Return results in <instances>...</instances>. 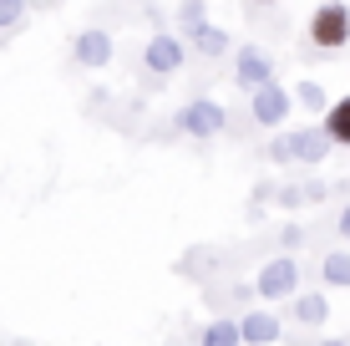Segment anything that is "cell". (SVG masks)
<instances>
[{"instance_id": "obj_11", "label": "cell", "mask_w": 350, "mask_h": 346, "mask_svg": "<svg viewBox=\"0 0 350 346\" xmlns=\"http://www.w3.org/2000/svg\"><path fill=\"white\" fill-rule=\"evenodd\" d=\"M295 316H299V326H325V321H330V301H325V291L295 295Z\"/></svg>"}, {"instance_id": "obj_22", "label": "cell", "mask_w": 350, "mask_h": 346, "mask_svg": "<svg viewBox=\"0 0 350 346\" xmlns=\"http://www.w3.org/2000/svg\"><path fill=\"white\" fill-rule=\"evenodd\" d=\"M264 5H274V0H264Z\"/></svg>"}, {"instance_id": "obj_3", "label": "cell", "mask_w": 350, "mask_h": 346, "mask_svg": "<svg viewBox=\"0 0 350 346\" xmlns=\"http://www.w3.org/2000/svg\"><path fill=\"white\" fill-rule=\"evenodd\" d=\"M284 148H289V163H325L335 143H330V133H325V123H310V127L284 133Z\"/></svg>"}, {"instance_id": "obj_7", "label": "cell", "mask_w": 350, "mask_h": 346, "mask_svg": "<svg viewBox=\"0 0 350 346\" xmlns=\"http://www.w3.org/2000/svg\"><path fill=\"white\" fill-rule=\"evenodd\" d=\"M289 107H295V92H284L280 82H269V87H259L254 97H249V112H254V123H264V127H280L289 117Z\"/></svg>"}, {"instance_id": "obj_19", "label": "cell", "mask_w": 350, "mask_h": 346, "mask_svg": "<svg viewBox=\"0 0 350 346\" xmlns=\"http://www.w3.org/2000/svg\"><path fill=\"white\" fill-rule=\"evenodd\" d=\"M280 240H284V245H289V249H295V245H299V240H305V234H299V224H284V234H280Z\"/></svg>"}, {"instance_id": "obj_4", "label": "cell", "mask_w": 350, "mask_h": 346, "mask_svg": "<svg viewBox=\"0 0 350 346\" xmlns=\"http://www.w3.org/2000/svg\"><path fill=\"white\" fill-rule=\"evenodd\" d=\"M295 285H299V265H295V255H280V260H269V265L259 270L254 291L264 295V301H289V295H295Z\"/></svg>"}, {"instance_id": "obj_2", "label": "cell", "mask_w": 350, "mask_h": 346, "mask_svg": "<svg viewBox=\"0 0 350 346\" xmlns=\"http://www.w3.org/2000/svg\"><path fill=\"white\" fill-rule=\"evenodd\" d=\"M183 62H188L183 36H152V41L142 46V66H148L152 77H173V71H183Z\"/></svg>"}, {"instance_id": "obj_15", "label": "cell", "mask_w": 350, "mask_h": 346, "mask_svg": "<svg viewBox=\"0 0 350 346\" xmlns=\"http://www.w3.org/2000/svg\"><path fill=\"white\" fill-rule=\"evenodd\" d=\"M320 275H325V285H350V249H330L320 260Z\"/></svg>"}, {"instance_id": "obj_12", "label": "cell", "mask_w": 350, "mask_h": 346, "mask_svg": "<svg viewBox=\"0 0 350 346\" xmlns=\"http://www.w3.org/2000/svg\"><path fill=\"white\" fill-rule=\"evenodd\" d=\"M203 346H244V326H239V321H208V326H203Z\"/></svg>"}, {"instance_id": "obj_20", "label": "cell", "mask_w": 350, "mask_h": 346, "mask_svg": "<svg viewBox=\"0 0 350 346\" xmlns=\"http://www.w3.org/2000/svg\"><path fill=\"white\" fill-rule=\"evenodd\" d=\"M340 240H345V249H350V204H345V214H340Z\"/></svg>"}, {"instance_id": "obj_17", "label": "cell", "mask_w": 350, "mask_h": 346, "mask_svg": "<svg viewBox=\"0 0 350 346\" xmlns=\"http://www.w3.org/2000/svg\"><path fill=\"white\" fill-rule=\"evenodd\" d=\"M21 21H26V0H0V31L21 26Z\"/></svg>"}, {"instance_id": "obj_10", "label": "cell", "mask_w": 350, "mask_h": 346, "mask_svg": "<svg viewBox=\"0 0 350 346\" xmlns=\"http://www.w3.org/2000/svg\"><path fill=\"white\" fill-rule=\"evenodd\" d=\"M320 123H325V133H330L335 148H350V92H345V97H335V107L320 117Z\"/></svg>"}, {"instance_id": "obj_9", "label": "cell", "mask_w": 350, "mask_h": 346, "mask_svg": "<svg viewBox=\"0 0 350 346\" xmlns=\"http://www.w3.org/2000/svg\"><path fill=\"white\" fill-rule=\"evenodd\" d=\"M239 326H244V346H274V341L284 336L280 316H269V311H249Z\"/></svg>"}, {"instance_id": "obj_1", "label": "cell", "mask_w": 350, "mask_h": 346, "mask_svg": "<svg viewBox=\"0 0 350 346\" xmlns=\"http://www.w3.org/2000/svg\"><path fill=\"white\" fill-rule=\"evenodd\" d=\"M310 41L320 51H340L350 41V5L345 0H320L315 16H310Z\"/></svg>"}, {"instance_id": "obj_18", "label": "cell", "mask_w": 350, "mask_h": 346, "mask_svg": "<svg viewBox=\"0 0 350 346\" xmlns=\"http://www.w3.org/2000/svg\"><path fill=\"white\" fill-rule=\"evenodd\" d=\"M269 158H274V163H289V148H284V138H274V143H269Z\"/></svg>"}, {"instance_id": "obj_14", "label": "cell", "mask_w": 350, "mask_h": 346, "mask_svg": "<svg viewBox=\"0 0 350 346\" xmlns=\"http://www.w3.org/2000/svg\"><path fill=\"white\" fill-rule=\"evenodd\" d=\"M188 46H193L198 56H224V51H228V31H224V26H203Z\"/></svg>"}, {"instance_id": "obj_6", "label": "cell", "mask_w": 350, "mask_h": 346, "mask_svg": "<svg viewBox=\"0 0 350 346\" xmlns=\"http://www.w3.org/2000/svg\"><path fill=\"white\" fill-rule=\"evenodd\" d=\"M234 82L254 97L259 87H269V82H274V62L259 51V46H239V56H234Z\"/></svg>"}, {"instance_id": "obj_21", "label": "cell", "mask_w": 350, "mask_h": 346, "mask_svg": "<svg viewBox=\"0 0 350 346\" xmlns=\"http://www.w3.org/2000/svg\"><path fill=\"white\" fill-rule=\"evenodd\" d=\"M320 346H350V341H340V336H325Z\"/></svg>"}, {"instance_id": "obj_13", "label": "cell", "mask_w": 350, "mask_h": 346, "mask_svg": "<svg viewBox=\"0 0 350 346\" xmlns=\"http://www.w3.org/2000/svg\"><path fill=\"white\" fill-rule=\"evenodd\" d=\"M203 26H208V10H203V0H183V5H178V31H183V41H193Z\"/></svg>"}, {"instance_id": "obj_5", "label": "cell", "mask_w": 350, "mask_h": 346, "mask_svg": "<svg viewBox=\"0 0 350 346\" xmlns=\"http://www.w3.org/2000/svg\"><path fill=\"white\" fill-rule=\"evenodd\" d=\"M224 123H228V112L208 97H193L183 112H178V127H183L188 138H213V133H224Z\"/></svg>"}, {"instance_id": "obj_8", "label": "cell", "mask_w": 350, "mask_h": 346, "mask_svg": "<svg viewBox=\"0 0 350 346\" xmlns=\"http://www.w3.org/2000/svg\"><path fill=\"white\" fill-rule=\"evenodd\" d=\"M112 36L107 31H81L77 41H71V56H77V66H92V71H102L107 62H112Z\"/></svg>"}, {"instance_id": "obj_16", "label": "cell", "mask_w": 350, "mask_h": 346, "mask_svg": "<svg viewBox=\"0 0 350 346\" xmlns=\"http://www.w3.org/2000/svg\"><path fill=\"white\" fill-rule=\"evenodd\" d=\"M295 102L305 107V112H320V117L335 107L330 97H325V87H320V82H299V87H295Z\"/></svg>"}]
</instances>
